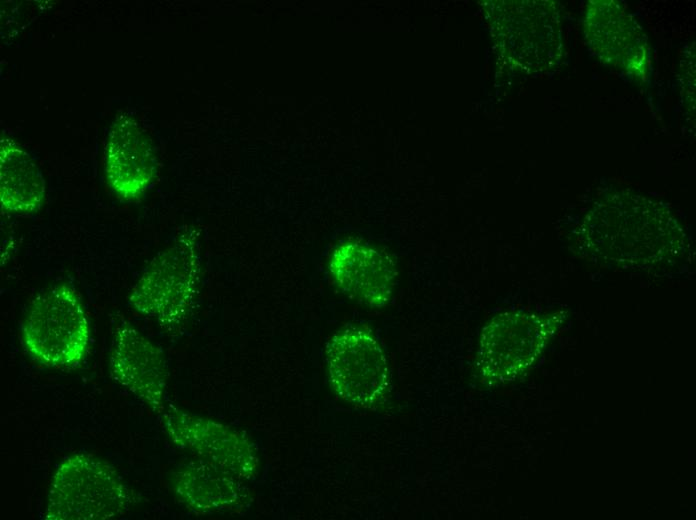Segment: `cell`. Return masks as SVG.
Masks as SVG:
<instances>
[{"instance_id": "cell-1", "label": "cell", "mask_w": 696, "mask_h": 520, "mask_svg": "<svg viewBox=\"0 0 696 520\" xmlns=\"http://www.w3.org/2000/svg\"><path fill=\"white\" fill-rule=\"evenodd\" d=\"M198 238L184 233L156 255L132 288L130 305L164 330H178L190 315L200 283Z\"/></svg>"}, {"instance_id": "cell-2", "label": "cell", "mask_w": 696, "mask_h": 520, "mask_svg": "<svg viewBox=\"0 0 696 520\" xmlns=\"http://www.w3.org/2000/svg\"><path fill=\"white\" fill-rule=\"evenodd\" d=\"M132 502L130 489L114 467L95 456L74 453L52 476L44 518L107 520L124 515Z\"/></svg>"}, {"instance_id": "cell-3", "label": "cell", "mask_w": 696, "mask_h": 520, "mask_svg": "<svg viewBox=\"0 0 696 520\" xmlns=\"http://www.w3.org/2000/svg\"><path fill=\"white\" fill-rule=\"evenodd\" d=\"M21 338L30 356L45 366L79 365L87 352L90 328L75 291L62 284L40 293L23 320Z\"/></svg>"}, {"instance_id": "cell-4", "label": "cell", "mask_w": 696, "mask_h": 520, "mask_svg": "<svg viewBox=\"0 0 696 520\" xmlns=\"http://www.w3.org/2000/svg\"><path fill=\"white\" fill-rule=\"evenodd\" d=\"M550 316L507 311L496 315L483 328L476 369L486 384L512 382L539 358L554 330Z\"/></svg>"}, {"instance_id": "cell-5", "label": "cell", "mask_w": 696, "mask_h": 520, "mask_svg": "<svg viewBox=\"0 0 696 520\" xmlns=\"http://www.w3.org/2000/svg\"><path fill=\"white\" fill-rule=\"evenodd\" d=\"M329 384L343 401L360 408L380 404L390 386L385 353L366 328L347 326L336 332L325 348Z\"/></svg>"}, {"instance_id": "cell-6", "label": "cell", "mask_w": 696, "mask_h": 520, "mask_svg": "<svg viewBox=\"0 0 696 520\" xmlns=\"http://www.w3.org/2000/svg\"><path fill=\"white\" fill-rule=\"evenodd\" d=\"M171 442L195 456L249 482L260 468L255 442L244 432L217 420L167 404L159 416Z\"/></svg>"}, {"instance_id": "cell-7", "label": "cell", "mask_w": 696, "mask_h": 520, "mask_svg": "<svg viewBox=\"0 0 696 520\" xmlns=\"http://www.w3.org/2000/svg\"><path fill=\"white\" fill-rule=\"evenodd\" d=\"M111 378L160 416L166 406L168 370L161 348L123 321L114 332Z\"/></svg>"}, {"instance_id": "cell-8", "label": "cell", "mask_w": 696, "mask_h": 520, "mask_svg": "<svg viewBox=\"0 0 696 520\" xmlns=\"http://www.w3.org/2000/svg\"><path fill=\"white\" fill-rule=\"evenodd\" d=\"M328 268L334 284L351 300L371 308L390 302L397 273L381 251L360 242H343L332 251Z\"/></svg>"}, {"instance_id": "cell-9", "label": "cell", "mask_w": 696, "mask_h": 520, "mask_svg": "<svg viewBox=\"0 0 696 520\" xmlns=\"http://www.w3.org/2000/svg\"><path fill=\"white\" fill-rule=\"evenodd\" d=\"M652 218L640 228H629L625 221L619 226L606 224L587 235L588 248L597 258L628 267H645L668 259L679 247L675 226L667 221Z\"/></svg>"}, {"instance_id": "cell-10", "label": "cell", "mask_w": 696, "mask_h": 520, "mask_svg": "<svg viewBox=\"0 0 696 520\" xmlns=\"http://www.w3.org/2000/svg\"><path fill=\"white\" fill-rule=\"evenodd\" d=\"M171 486L185 508L201 515L241 513L253 501L246 481L198 458L174 471Z\"/></svg>"}, {"instance_id": "cell-11", "label": "cell", "mask_w": 696, "mask_h": 520, "mask_svg": "<svg viewBox=\"0 0 696 520\" xmlns=\"http://www.w3.org/2000/svg\"><path fill=\"white\" fill-rule=\"evenodd\" d=\"M104 159L110 187L126 200L142 195L156 174L151 141L138 122L128 115H121L113 122Z\"/></svg>"}, {"instance_id": "cell-12", "label": "cell", "mask_w": 696, "mask_h": 520, "mask_svg": "<svg viewBox=\"0 0 696 520\" xmlns=\"http://www.w3.org/2000/svg\"><path fill=\"white\" fill-rule=\"evenodd\" d=\"M45 198L43 175L30 154L9 138L0 141V200L3 210L30 213Z\"/></svg>"}]
</instances>
